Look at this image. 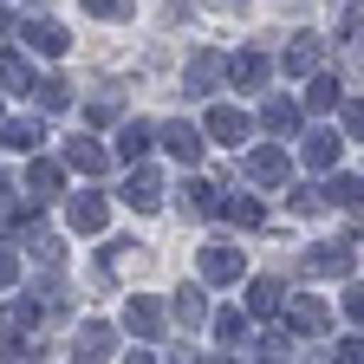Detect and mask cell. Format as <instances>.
<instances>
[{"mask_svg":"<svg viewBox=\"0 0 364 364\" xmlns=\"http://www.w3.org/2000/svg\"><path fill=\"white\" fill-rule=\"evenodd\" d=\"M208 273H215V280H235V273H241V254L215 247V254H208Z\"/></svg>","mask_w":364,"mask_h":364,"instance_id":"8992f818","label":"cell"},{"mask_svg":"<svg viewBox=\"0 0 364 364\" xmlns=\"http://www.w3.org/2000/svg\"><path fill=\"white\" fill-rule=\"evenodd\" d=\"M267 124H273V130H287V124H293V105H287V98H273V105H267Z\"/></svg>","mask_w":364,"mask_h":364,"instance_id":"7c38bea8","label":"cell"},{"mask_svg":"<svg viewBox=\"0 0 364 364\" xmlns=\"http://www.w3.org/2000/svg\"><path fill=\"white\" fill-rule=\"evenodd\" d=\"M345 130H351V136H364V105H345Z\"/></svg>","mask_w":364,"mask_h":364,"instance_id":"5bb4252c","label":"cell"},{"mask_svg":"<svg viewBox=\"0 0 364 364\" xmlns=\"http://www.w3.org/2000/svg\"><path fill=\"white\" fill-rule=\"evenodd\" d=\"M306 105H312V111H332V105H338V85H332V78H312Z\"/></svg>","mask_w":364,"mask_h":364,"instance_id":"277c9868","label":"cell"},{"mask_svg":"<svg viewBox=\"0 0 364 364\" xmlns=\"http://www.w3.org/2000/svg\"><path fill=\"white\" fill-rule=\"evenodd\" d=\"M260 72H267V65H260L254 53H247V59H235V78H241V85H260Z\"/></svg>","mask_w":364,"mask_h":364,"instance_id":"8fae6325","label":"cell"},{"mask_svg":"<svg viewBox=\"0 0 364 364\" xmlns=\"http://www.w3.org/2000/svg\"><path fill=\"white\" fill-rule=\"evenodd\" d=\"M345 312H351L358 326H364V287H351V293H345Z\"/></svg>","mask_w":364,"mask_h":364,"instance_id":"4fadbf2b","label":"cell"},{"mask_svg":"<svg viewBox=\"0 0 364 364\" xmlns=\"http://www.w3.org/2000/svg\"><path fill=\"white\" fill-rule=\"evenodd\" d=\"M293 332H326V306H312V299H306V306L293 312Z\"/></svg>","mask_w":364,"mask_h":364,"instance_id":"5b68a950","label":"cell"},{"mask_svg":"<svg viewBox=\"0 0 364 364\" xmlns=\"http://www.w3.org/2000/svg\"><path fill=\"white\" fill-rule=\"evenodd\" d=\"M247 169H254L260 182H280V176H287V156H280V150H260V156H254Z\"/></svg>","mask_w":364,"mask_h":364,"instance_id":"3957f363","label":"cell"},{"mask_svg":"<svg viewBox=\"0 0 364 364\" xmlns=\"http://www.w3.org/2000/svg\"><path fill=\"white\" fill-rule=\"evenodd\" d=\"M326 196H332L338 208H358V196H364V182H351V176H338V182H332V189H326Z\"/></svg>","mask_w":364,"mask_h":364,"instance_id":"52a82bcc","label":"cell"},{"mask_svg":"<svg viewBox=\"0 0 364 364\" xmlns=\"http://www.w3.org/2000/svg\"><path fill=\"white\" fill-rule=\"evenodd\" d=\"M306 163H312V169H332V163H338V136L312 130V136H306Z\"/></svg>","mask_w":364,"mask_h":364,"instance_id":"6da1fadb","label":"cell"},{"mask_svg":"<svg viewBox=\"0 0 364 364\" xmlns=\"http://www.w3.org/2000/svg\"><path fill=\"white\" fill-rule=\"evenodd\" d=\"M169 150H176V156H196L202 144H196V130H189V124H176V130H169Z\"/></svg>","mask_w":364,"mask_h":364,"instance_id":"9c48e42d","label":"cell"},{"mask_svg":"<svg viewBox=\"0 0 364 364\" xmlns=\"http://www.w3.org/2000/svg\"><path fill=\"white\" fill-rule=\"evenodd\" d=\"M338 267H351V247L338 254V247L326 241V247H312V254H306V273H338Z\"/></svg>","mask_w":364,"mask_h":364,"instance_id":"7a4b0ae2","label":"cell"},{"mask_svg":"<svg viewBox=\"0 0 364 364\" xmlns=\"http://www.w3.org/2000/svg\"><path fill=\"white\" fill-rule=\"evenodd\" d=\"M338 358H351V364H364V338H345V351Z\"/></svg>","mask_w":364,"mask_h":364,"instance_id":"9a60e30c","label":"cell"},{"mask_svg":"<svg viewBox=\"0 0 364 364\" xmlns=\"http://www.w3.org/2000/svg\"><path fill=\"white\" fill-rule=\"evenodd\" d=\"M273 306H280V287L260 280V287H254V312H273Z\"/></svg>","mask_w":364,"mask_h":364,"instance_id":"30bf717a","label":"cell"},{"mask_svg":"<svg viewBox=\"0 0 364 364\" xmlns=\"http://www.w3.org/2000/svg\"><path fill=\"white\" fill-rule=\"evenodd\" d=\"M208 130H215V136H241V130H247V117H241V111H215V117H208Z\"/></svg>","mask_w":364,"mask_h":364,"instance_id":"ba28073f","label":"cell"}]
</instances>
